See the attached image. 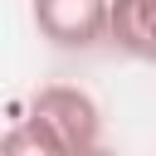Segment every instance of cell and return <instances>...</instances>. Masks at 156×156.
Instances as JSON below:
<instances>
[{
  "label": "cell",
  "instance_id": "obj_1",
  "mask_svg": "<svg viewBox=\"0 0 156 156\" xmlns=\"http://www.w3.org/2000/svg\"><path fill=\"white\" fill-rule=\"evenodd\" d=\"M29 117H39L68 151H88V146H98V132H102L98 102H93L83 88H68V83L39 88L34 102H29Z\"/></svg>",
  "mask_w": 156,
  "mask_h": 156
},
{
  "label": "cell",
  "instance_id": "obj_2",
  "mask_svg": "<svg viewBox=\"0 0 156 156\" xmlns=\"http://www.w3.org/2000/svg\"><path fill=\"white\" fill-rule=\"evenodd\" d=\"M112 0H34V24L54 49H93L107 39Z\"/></svg>",
  "mask_w": 156,
  "mask_h": 156
},
{
  "label": "cell",
  "instance_id": "obj_3",
  "mask_svg": "<svg viewBox=\"0 0 156 156\" xmlns=\"http://www.w3.org/2000/svg\"><path fill=\"white\" fill-rule=\"evenodd\" d=\"M107 39L122 54L156 63V0H112L107 5Z\"/></svg>",
  "mask_w": 156,
  "mask_h": 156
},
{
  "label": "cell",
  "instance_id": "obj_4",
  "mask_svg": "<svg viewBox=\"0 0 156 156\" xmlns=\"http://www.w3.org/2000/svg\"><path fill=\"white\" fill-rule=\"evenodd\" d=\"M0 156H73L39 117H15L10 132L0 136Z\"/></svg>",
  "mask_w": 156,
  "mask_h": 156
},
{
  "label": "cell",
  "instance_id": "obj_5",
  "mask_svg": "<svg viewBox=\"0 0 156 156\" xmlns=\"http://www.w3.org/2000/svg\"><path fill=\"white\" fill-rule=\"evenodd\" d=\"M73 156H112V151H107V146L98 141V146H88V151H73Z\"/></svg>",
  "mask_w": 156,
  "mask_h": 156
}]
</instances>
